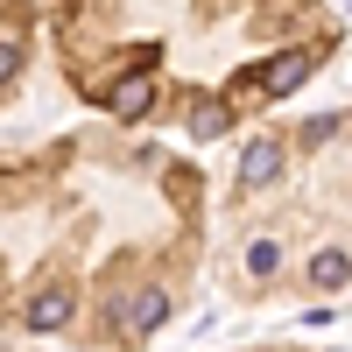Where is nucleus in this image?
<instances>
[{"label": "nucleus", "mask_w": 352, "mask_h": 352, "mask_svg": "<svg viewBox=\"0 0 352 352\" xmlns=\"http://www.w3.org/2000/svg\"><path fill=\"white\" fill-rule=\"evenodd\" d=\"M324 64V43H296V50H275L268 64H261V99H282V92H296V85Z\"/></svg>", "instance_id": "f257e3e1"}, {"label": "nucleus", "mask_w": 352, "mask_h": 352, "mask_svg": "<svg viewBox=\"0 0 352 352\" xmlns=\"http://www.w3.org/2000/svg\"><path fill=\"white\" fill-rule=\"evenodd\" d=\"M21 64H28V43H21V36H0V85H14Z\"/></svg>", "instance_id": "f03ea898"}]
</instances>
